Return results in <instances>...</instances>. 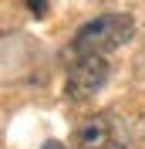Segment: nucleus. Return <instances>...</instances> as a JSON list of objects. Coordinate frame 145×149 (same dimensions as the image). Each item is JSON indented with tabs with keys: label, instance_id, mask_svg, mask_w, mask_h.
<instances>
[{
	"label": "nucleus",
	"instance_id": "obj_1",
	"mask_svg": "<svg viewBox=\"0 0 145 149\" xmlns=\"http://www.w3.org/2000/svg\"><path fill=\"white\" fill-rule=\"evenodd\" d=\"M135 34V20L128 14H101V17L88 20L78 34H74L71 47L74 54H108V51H118L125 47Z\"/></svg>",
	"mask_w": 145,
	"mask_h": 149
},
{
	"label": "nucleus",
	"instance_id": "obj_3",
	"mask_svg": "<svg viewBox=\"0 0 145 149\" xmlns=\"http://www.w3.org/2000/svg\"><path fill=\"white\" fill-rule=\"evenodd\" d=\"M105 81H108L105 54H78L74 65L68 68V78H64V95L71 102H81V98H91L95 92H101Z\"/></svg>",
	"mask_w": 145,
	"mask_h": 149
},
{
	"label": "nucleus",
	"instance_id": "obj_2",
	"mask_svg": "<svg viewBox=\"0 0 145 149\" xmlns=\"http://www.w3.org/2000/svg\"><path fill=\"white\" fill-rule=\"evenodd\" d=\"M74 149H128V125L118 112H95L78 125Z\"/></svg>",
	"mask_w": 145,
	"mask_h": 149
},
{
	"label": "nucleus",
	"instance_id": "obj_5",
	"mask_svg": "<svg viewBox=\"0 0 145 149\" xmlns=\"http://www.w3.org/2000/svg\"><path fill=\"white\" fill-rule=\"evenodd\" d=\"M44 149H64V146H61L57 139H51V142H44Z\"/></svg>",
	"mask_w": 145,
	"mask_h": 149
},
{
	"label": "nucleus",
	"instance_id": "obj_4",
	"mask_svg": "<svg viewBox=\"0 0 145 149\" xmlns=\"http://www.w3.org/2000/svg\"><path fill=\"white\" fill-rule=\"evenodd\" d=\"M24 7H27L34 17H47V0H24Z\"/></svg>",
	"mask_w": 145,
	"mask_h": 149
}]
</instances>
